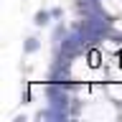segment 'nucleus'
I'll return each mask as SVG.
<instances>
[{"label": "nucleus", "mask_w": 122, "mask_h": 122, "mask_svg": "<svg viewBox=\"0 0 122 122\" xmlns=\"http://www.w3.org/2000/svg\"><path fill=\"white\" fill-rule=\"evenodd\" d=\"M51 10H46V8H41L36 15H33V25L36 28H46V25H51Z\"/></svg>", "instance_id": "1"}, {"label": "nucleus", "mask_w": 122, "mask_h": 122, "mask_svg": "<svg viewBox=\"0 0 122 122\" xmlns=\"http://www.w3.org/2000/svg\"><path fill=\"white\" fill-rule=\"evenodd\" d=\"M36 51H41V38L38 36H28L23 41V53L30 56V53H36Z\"/></svg>", "instance_id": "2"}, {"label": "nucleus", "mask_w": 122, "mask_h": 122, "mask_svg": "<svg viewBox=\"0 0 122 122\" xmlns=\"http://www.w3.org/2000/svg\"><path fill=\"white\" fill-rule=\"evenodd\" d=\"M66 36H69V33H66V25H64V20H59L56 25H53V30H51V43H53V46H59Z\"/></svg>", "instance_id": "3"}, {"label": "nucleus", "mask_w": 122, "mask_h": 122, "mask_svg": "<svg viewBox=\"0 0 122 122\" xmlns=\"http://www.w3.org/2000/svg\"><path fill=\"white\" fill-rule=\"evenodd\" d=\"M51 15L56 18V20H59L61 15H64V8H51Z\"/></svg>", "instance_id": "4"}]
</instances>
